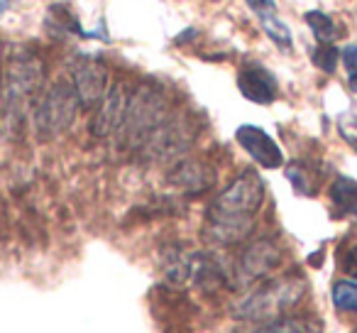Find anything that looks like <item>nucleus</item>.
Segmentation results:
<instances>
[{"mask_svg":"<svg viewBox=\"0 0 357 333\" xmlns=\"http://www.w3.org/2000/svg\"><path fill=\"white\" fill-rule=\"evenodd\" d=\"M264 201V184L259 175L243 172L218 199L211 204L206 216V240L213 245L243 243L255 228V216Z\"/></svg>","mask_w":357,"mask_h":333,"instance_id":"nucleus-1","label":"nucleus"},{"mask_svg":"<svg viewBox=\"0 0 357 333\" xmlns=\"http://www.w3.org/2000/svg\"><path fill=\"white\" fill-rule=\"evenodd\" d=\"M303 297H306V282L301 277L287 274V277L267 279L233 304V318L259 323L277 316H287V311L301 304Z\"/></svg>","mask_w":357,"mask_h":333,"instance_id":"nucleus-2","label":"nucleus"},{"mask_svg":"<svg viewBox=\"0 0 357 333\" xmlns=\"http://www.w3.org/2000/svg\"><path fill=\"white\" fill-rule=\"evenodd\" d=\"M45 81V66L32 52L17 50L8 57L3 79H0V96L10 125H17L27 110L35 105L37 94Z\"/></svg>","mask_w":357,"mask_h":333,"instance_id":"nucleus-3","label":"nucleus"},{"mask_svg":"<svg viewBox=\"0 0 357 333\" xmlns=\"http://www.w3.org/2000/svg\"><path fill=\"white\" fill-rule=\"evenodd\" d=\"M79 108L81 105L71 81H56L54 86H50L32 105V125H35L37 138H59L61 133H66L71 128Z\"/></svg>","mask_w":357,"mask_h":333,"instance_id":"nucleus-4","label":"nucleus"},{"mask_svg":"<svg viewBox=\"0 0 357 333\" xmlns=\"http://www.w3.org/2000/svg\"><path fill=\"white\" fill-rule=\"evenodd\" d=\"M167 101L162 98V94L149 86L139 89L132 98L128 101V110H125L123 125H120L118 135L123 140L125 147L137 149L149 140V135L167 120Z\"/></svg>","mask_w":357,"mask_h":333,"instance_id":"nucleus-5","label":"nucleus"},{"mask_svg":"<svg viewBox=\"0 0 357 333\" xmlns=\"http://www.w3.org/2000/svg\"><path fill=\"white\" fill-rule=\"evenodd\" d=\"M279 262H282V250L274 240H255L235 258L233 269H228L230 287H250L267 277Z\"/></svg>","mask_w":357,"mask_h":333,"instance_id":"nucleus-6","label":"nucleus"},{"mask_svg":"<svg viewBox=\"0 0 357 333\" xmlns=\"http://www.w3.org/2000/svg\"><path fill=\"white\" fill-rule=\"evenodd\" d=\"M191 140H194V130L189 128V123L167 115V120L139 147V154H144L147 159H172L186 152L191 147Z\"/></svg>","mask_w":357,"mask_h":333,"instance_id":"nucleus-7","label":"nucleus"},{"mask_svg":"<svg viewBox=\"0 0 357 333\" xmlns=\"http://www.w3.org/2000/svg\"><path fill=\"white\" fill-rule=\"evenodd\" d=\"M71 86L81 108H98L108 94V71L93 57H79L71 66Z\"/></svg>","mask_w":357,"mask_h":333,"instance_id":"nucleus-8","label":"nucleus"},{"mask_svg":"<svg viewBox=\"0 0 357 333\" xmlns=\"http://www.w3.org/2000/svg\"><path fill=\"white\" fill-rule=\"evenodd\" d=\"M235 140L240 142V147L259 164L264 170H277L284 164V152L262 128L257 125H240L235 130Z\"/></svg>","mask_w":357,"mask_h":333,"instance_id":"nucleus-9","label":"nucleus"},{"mask_svg":"<svg viewBox=\"0 0 357 333\" xmlns=\"http://www.w3.org/2000/svg\"><path fill=\"white\" fill-rule=\"evenodd\" d=\"M128 91L125 86L115 84L113 89L105 94V98L100 101L98 113H96L93 123H91V133L96 138H108V135L118 133L120 125H123L125 110H128Z\"/></svg>","mask_w":357,"mask_h":333,"instance_id":"nucleus-10","label":"nucleus"},{"mask_svg":"<svg viewBox=\"0 0 357 333\" xmlns=\"http://www.w3.org/2000/svg\"><path fill=\"white\" fill-rule=\"evenodd\" d=\"M238 89L248 101L259 105H269L277 98V79L272 76V71H267L259 64H245L238 71Z\"/></svg>","mask_w":357,"mask_h":333,"instance_id":"nucleus-11","label":"nucleus"},{"mask_svg":"<svg viewBox=\"0 0 357 333\" xmlns=\"http://www.w3.org/2000/svg\"><path fill=\"white\" fill-rule=\"evenodd\" d=\"M213 177L215 175L208 164L196 162V159H184V162H178L176 170L169 175V182H172L176 189L186 191V194H201V191L213 186Z\"/></svg>","mask_w":357,"mask_h":333,"instance_id":"nucleus-12","label":"nucleus"},{"mask_svg":"<svg viewBox=\"0 0 357 333\" xmlns=\"http://www.w3.org/2000/svg\"><path fill=\"white\" fill-rule=\"evenodd\" d=\"M248 6H250V10L259 17V25H262V30L269 35V40L282 47V50H289V47H291V32L279 20L274 0H248Z\"/></svg>","mask_w":357,"mask_h":333,"instance_id":"nucleus-13","label":"nucleus"},{"mask_svg":"<svg viewBox=\"0 0 357 333\" xmlns=\"http://www.w3.org/2000/svg\"><path fill=\"white\" fill-rule=\"evenodd\" d=\"M331 201L337 219L357 216V182L350 177H335L331 186Z\"/></svg>","mask_w":357,"mask_h":333,"instance_id":"nucleus-14","label":"nucleus"},{"mask_svg":"<svg viewBox=\"0 0 357 333\" xmlns=\"http://www.w3.org/2000/svg\"><path fill=\"white\" fill-rule=\"evenodd\" d=\"M245 333H318V326L313 318L306 316H277L269 321H259L255 328Z\"/></svg>","mask_w":357,"mask_h":333,"instance_id":"nucleus-15","label":"nucleus"},{"mask_svg":"<svg viewBox=\"0 0 357 333\" xmlns=\"http://www.w3.org/2000/svg\"><path fill=\"white\" fill-rule=\"evenodd\" d=\"M306 22H308V27L313 30V35H316V40L321 42V45H331V42H335V37L340 35V30H337L335 22H333L331 17L321 10L306 13Z\"/></svg>","mask_w":357,"mask_h":333,"instance_id":"nucleus-16","label":"nucleus"},{"mask_svg":"<svg viewBox=\"0 0 357 333\" xmlns=\"http://www.w3.org/2000/svg\"><path fill=\"white\" fill-rule=\"evenodd\" d=\"M331 299L340 311H357V282L355 279H340L333 284Z\"/></svg>","mask_w":357,"mask_h":333,"instance_id":"nucleus-17","label":"nucleus"},{"mask_svg":"<svg viewBox=\"0 0 357 333\" xmlns=\"http://www.w3.org/2000/svg\"><path fill=\"white\" fill-rule=\"evenodd\" d=\"M313 64L318 66L321 71H326V74H333V71L337 69V59H340V52H337L335 45H318L316 50H313Z\"/></svg>","mask_w":357,"mask_h":333,"instance_id":"nucleus-18","label":"nucleus"},{"mask_svg":"<svg viewBox=\"0 0 357 333\" xmlns=\"http://www.w3.org/2000/svg\"><path fill=\"white\" fill-rule=\"evenodd\" d=\"M287 177H289V182H291L294 189H296L298 194L308 196V194H313V189H316V182H313V177L303 170L301 164H289Z\"/></svg>","mask_w":357,"mask_h":333,"instance_id":"nucleus-19","label":"nucleus"},{"mask_svg":"<svg viewBox=\"0 0 357 333\" xmlns=\"http://www.w3.org/2000/svg\"><path fill=\"white\" fill-rule=\"evenodd\" d=\"M337 130H340L342 140L357 152V110H347L337 118Z\"/></svg>","mask_w":357,"mask_h":333,"instance_id":"nucleus-20","label":"nucleus"},{"mask_svg":"<svg viewBox=\"0 0 357 333\" xmlns=\"http://www.w3.org/2000/svg\"><path fill=\"white\" fill-rule=\"evenodd\" d=\"M342 64L347 69V76H350V89L357 94V45H350L342 50Z\"/></svg>","mask_w":357,"mask_h":333,"instance_id":"nucleus-21","label":"nucleus"},{"mask_svg":"<svg viewBox=\"0 0 357 333\" xmlns=\"http://www.w3.org/2000/svg\"><path fill=\"white\" fill-rule=\"evenodd\" d=\"M342 269H345L350 277L357 279V245L345 253V258H342Z\"/></svg>","mask_w":357,"mask_h":333,"instance_id":"nucleus-22","label":"nucleus"},{"mask_svg":"<svg viewBox=\"0 0 357 333\" xmlns=\"http://www.w3.org/2000/svg\"><path fill=\"white\" fill-rule=\"evenodd\" d=\"M10 3H13V0H0V15H3L8 8H10Z\"/></svg>","mask_w":357,"mask_h":333,"instance_id":"nucleus-23","label":"nucleus"}]
</instances>
